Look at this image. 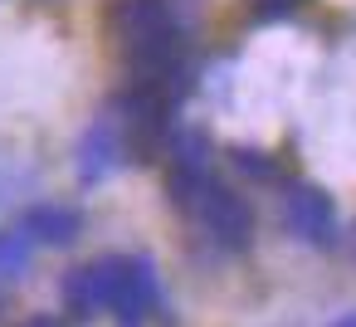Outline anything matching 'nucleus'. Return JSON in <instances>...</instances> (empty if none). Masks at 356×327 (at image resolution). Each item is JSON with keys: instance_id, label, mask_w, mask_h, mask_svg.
Segmentation results:
<instances>
[{"instance_id": "1a4fd4ad", "label": "nucleus", "mask_w": 356, "mask_h": 327, "mask_svg": "<svg viewBox=\"0 0 356 327\" xmlns=\"http://www.w3.org/2000/svg\"><path fill=\"white\" fill-rule=\"evenodd\" d=\"M298 10V0H259V15H288Z\"/></svg>"}, {"instance_id": "39448f33", "label": "nucleus", "mask_w": 356, "mask_h": 327, "mask_svg": "<svg viewBox=\"0 0 356 327\" xmlns=\"http://www.w3.org/2000/svg\"><path fill=\"white\" fill-rule=\"evenodd\" d=\"M156 298H161V283H156L152 259H127V278H122V293H118L113 312H118L122 322H142V317L156 308Z\"/></svg>"}, {"instance_id": "20e7f679", "label": "nucleus", "mask_w": 356, "mask_h": 327, "mask_svg": "<svg viewBox=\"0 0 356 327\" xmlns=\"http://www.w3.org/2000/svg\"><path fill=\"white\" fill-rule=\"evenodd\" d=\"M20 230H25V239H30V244L64 249V244H74V239H79L83 215H79L74 205H54V200H44V205H30V210H25Z\"/></svg>"}, {"instance_id": "f03ea898", "label": "nucleus", "mask_w": 356, "mask_h": 327, "mask_svg": "<svg viewBox=\"0 0 356 327\" xmlns=\"http://www.w3.org/2000/svg\"><path fill=\"white\" fill-rule=\"evenodd\" d=\"M283 220L307 244H337V205H332V196L322 186H307V181L293 186L283 196Z\"/></svg>"}, {"instance_id": "6e6552de", "label": "nucleus", "mask_w": 356, "mask_h": 327, "mask_svg": "<svg viewBox=\"0 0 356 327\" xmlns=\"http://www.w3.org/2000/svg\"><path fill=\"white\" fill-rule=\"evenodd\" d=\"M234 166H239L244 176H254V181H268V176H273V166H268V161H264L259 152H244V147L234 152Z\"/></svg>"}, {"instance_id": "0eeeda50", "label": "nucleus", "mask_w": 356, "mask_h": 327, "mask_svg": "<svg viewBox=\"0 0 356 327\" xmlns=\"http://www.w3.org/2000/svg\"><path fill=\"white\" fill-rule=\"evenodd\" d=\"M35 259V244L25 239V230H6L0 234V278H20Z\"/></svg>"}, {"instance_id": "9d476101", "label": "nucleus", "mask_w": 356, "mask_h": 327, "mask_svg": "<svg viewBox=\"0 0 356 327\" xmlns=\"http://www.w3.org/2000/svg\"><path fill=\"white\" fill-rule=\"evenodd\" d=\"M332 327H356V312H346V317H337Z\"/></svg>"}, {"instance_id": "f257e3e1", "label": "nucleus", "mask_w": 356, "mask_h": 327, "mask_svg": "<svg viewBox=\"0 0 356 327\" xmlns=\"http://www.w3.org/2000/svg\"><path fill=\"white\" fill-rule=\"evenodd\" d=\"M195 210H200V225L210 230V239L215 244H225V249H244L249 239H254V215H249V205L234 196V191H225V186H200V196L191 200Z\"/></svg>"}, {"instance_id": "7ed1b4c3", "label": "nucleus", "mask_w": 356, "mask_h": 327, "mask_svg": "<svg viewBox=\"0 0 356 327\" xmlns=\"http://www.w3.org/2000/svg\"><path fill=\"white\" fill-rule=\"evenodd\" d=\"M122 161H127V147H122L118 127H113L108 118H93V122L83 127V137H79V157H74L79 181H83V186H98V181H108Z\"/></svg>"}, {"instance_id": "423d86ee", "label": "nucleus", "mask_w": 356, "mask_h": 327, "mask_svg": "<svg viewBox=\"0 0 356 327\" xmlns=\"http://www.w3.org/2000/svg\"><path fill=\"white\" fill-rule=\"evenodd\" d=\"M122 25L137 40V35H152V30L171 25V10H166V0H127V6H122Z\"/></svg>"}]
</instances>
